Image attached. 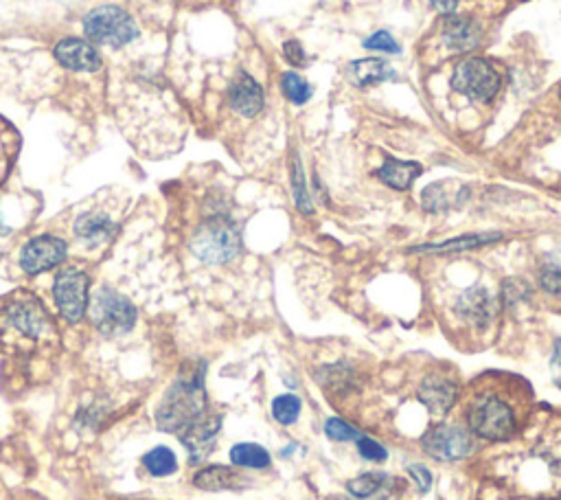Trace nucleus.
I'll use <instances>...</instances> for the list:
<instances>
[{
    "instance_id": "nucleus-36",
    "label": "nucleus",
    "mask_w": 561,
    "mask_h": 500,
    "mask_svg": "<svg viewBox=\"0 0 561 500\" xmlns=\"http://www.w3.org/2000/svg\"><path fill=\"white\" fill-rule=\"evenodd\" d=\"M285 58L290 60V64L294 66H301L305 62V53H303V47L296 40H290V42H285Z\"/></svg>"
},
{
    "instance_id": "nucleus-15",
    "label": "nucleus",
    "mask_w": 561,
    "mask_h": 500,
    "mask_svg": "<svg viewBox=\"0 0 561 500\" xmlns=\"http://www.w3.org/2000/svg\"><path fill=\"white\" fill-rule=\"evenodd\" d=\"M55 58L68 71L95 73L101 68V55L93 42L79 38H64L55 44Z\"/></svg>"
},
{
    "instance_id": "nucleus-40",
    "label": "nucleus",
    "mask_w": 561,
    "mask_h": 500,
    "mask_svg": "<svg viewBox=\"0 0 561 500\" xmlns=\"http://www.w3.org/2000/svg\"><path fill=\"white\" fill-rule=\"evenodd\" d=\"M542 500H561V496H555V498H542Z\"/></svg>"
},
{
    "instance_id": "nucleus-24",
    "label": "nucleus",
    "mask_w": 561,
    "mask_h": 500,
    "mask_svg": "<svg viewBox=\"0 0 561 500\" xmlns=\"http://www.w3.org/2000/svg\"><path fill=\"white\" fill-rule=\"evenodd\" d=\"M143 465L152 476H169L178 470V459H176L174 450L158 446L145 454Z\"/></svg>"
},
{
    "instance_id": "nucleus-16",
    "label": "nucleus",
    "mask_w": 561,
    "mask_h": 500,
    "mask_svg": "<svg viewBox=\"0 0 561 500\" xmlns=\"http://www.w3.org/2000/svg\"><path fill=\"white\" fill-rule=\"evenodd\" d=\"M228 104L237 115L253 119L263 110L266 97H263V88L255 77H250L246 71H237L231 86H228Z\"/></svg>"
},
{
    "instance_id": "nucleus-4",
    "label": "nucleus",
    "mask_w": 561,
    "mask_h": 500,
    "mask_svg": "<svg viewBox=\"0 0 561 500\" xmlns=\"http://www.w3.org/2000/svg\"><path fill=\"white\" fill-rule=\"evenodd\" d=\"M467 424L478 437L487 441H509L518 433L515 406L498 391H480L467 406Z\"/></svg>"
},
{
    "instance_id": "nucleus-6",
    "label": "nucleus",
    "mask_w": 561,
    "mask_h": 500,
    "mask_svg": "<svg viewBox=\"0 0 561 500\" xmlns=\"http://www.w3.org/2000/svg\"><path fill=\"white\" fill-rule=\"evenodd\" d=\"M90 321L99 329L103 336L117 338L128 334L136 323V308L130 299L110 288H101L93 305H90Z\"/></svg>"
},
{
    "instance_id": "nucleus-19",
    "label": "nucleus",
    "mask_w": 561,
    "mask_h": 500,
    "mask_svg": "<svg viewBox=\"0 0 561 500\" xmlns=\"http://www.w3.org/2000/svg\"><path fill=\"white\" fill-rule=\"evenodd\" d=\"M421 165L412 163V161H397V158H386L384 165L380 167V180L384 185H388L391 189L397 191H408L412 187V183L421 176Z\"/></svg>"
},
{
    "instance_id": "nucleus-25",
    "label": "nucleus",
    "mask_w": 561,
    "mask_h": 500,
    "mask_svg": "<svg viewBox=\"0 0 561 500\" xmlns=\"http://www.w3.org/2000/svg\"><path fill=\"white\" fill-rule=\"evenodd\" d=\"M301 406L303 404L296 395H292V393L279 395V397H274V402H272V417L277 419L281 426H290L296 422V419H299Z\"/></svg>"
},
{
    "instance_id": "nucleus-7",
    "label": "nucleus",
    "mask_w": 561,
    "mask_h": 500,
    "mask_svg": "<svg viewBox=\"0 0 561 500\" xmlns=\"http://www.w3.org/2000/svg\"><path fill=\"white\" fill-rule=\"evenodd\" d=\"M452 88L472 101H483V104H487V101H491L500 93L502 77L498 68L489 60L467 58L465 62L456 66L452 75Z\"/></svg>"
},
{
    "instance_id": "nucleus-3",
    "label": "nucleus",
    "mask_w": 561,
    "mask_h": 500,
    "mask_svg": "<svg viewBox=\"0 0 561 500\" xmlns=\"http://www.w3.org/2000/svg\"><path fill=\"white\" fill-rule=\"evenodd\" d=\"M189 248L206 266H224L242 250V231L226 213L215 211L196 226Z\"/></svg>"
},
{
    "instance_id": "nucleus-31",
    "label": "nucleus",
    "mask_w": 561,
    "mask_h": 500,
    "mask_svg": "<svg viewBox=\"0 0 561 500\" xmlns=\"http://www.w3.org/2000/svg\"><path fill=\"white\" fill-rule=\"evenodd\" d=\"M529 286H526L524 281H518V279H509L502 283V292H500V299L502 303L507 305V308H515V305L522 303L529 299Z\"/></svg>"
},
{
    "instance_id": "nucleus-28",
    "label": "nucleus",
    "mask_w": 561,
    "mask_h": 500,
    "mask_svg": "<svg viewBox=\"0 0 561 500\" xmlns=\"http://www.w3.org/2000/svg\"><path fill=\"white\" fill-rule=\"evenodd\" d=\"M281 90H283V95L296 106L307 104V99L312 97V86H309L305 79L296 73H283Z\"/></svg>"
},
{
    "instance_id": "nucleus-37",
    "label": "nucleus",
    "mask_w": 561,
    "mask_h": 500,
    "mask_svg": "<svg viewBox=\"0 0 561 500\" xmlns=\"http://www.w3.org/2000/svg\"><path fill=\"white\" fill-rule=\"evenodd\" d=\"M551 371H553V382L561 389V340L555 343L553 358H551Z\"/></svg>"
},
{
    "instance_id": "nucleus-12",
    "label": "nucleus",
    "mask_w": 561,
    "mask_h": 500,
    "mask_svg": "<svg viewBox=\"0 0 561 500\" xmlns=\"http://www.w3.org/2000/svg\"><path fill=\"white\" fill-rule=\"evenodd\" d=\"M220 428H222V417L206 413L204 417L198 419V422H193L178 435L182 446L187 448L189 461L193 465L202 463L215 450V441L217 435H220Z\"/></svg>"
},
{
    "instance_id": "nucleus-26",
    "label": "nucleus",
    "mask_w": 561,
    "mask_h": 500,
    "mask_svg": "<svg viewBox=\"0 0 561 500\" xmlns=\"http://www.w3.org/2000/svg\"><path fill=\"white\" fill-rule=\"evenodd\" d=\"M18 145H20V136L18 132L11 128V125L0 117V176H3L9 163L14 161V156L18 152Z\"/></svg>"
},
{
    "instance_id": "nucleus-18",
    "label": "nucleus",
    "mask_w": 561,
    "mask_h": 500,
    "mask_svg": "<svg viewBox=\"0 0 561 500\" xmlns=\"http://www.w3.org/2000/svg\"><path fill=\"white\" fill-rule=\"evenodd\" d=\"M244 483V476L228 465H209L193 476V485L206 492H222V490H237Z\"/></svg>"
},
{
    "instance_id": "nucleus-32",
    "label": "nucleus",
    "mask_w": 561,
    "mask_h": 500,
    "mask_svg": "<svg viewBox=\"0 0 561 500\" xmlns=\"http://www.w3.org/2000/svg\"><path fill=\"white\" fill-rule=\"evenodd\" d=\"M325 433H327L329 439H334V441H358L362 437L358 428H353L351 424L342 422V419H338V417L327 419Z\"/></svg>"
},
{
    "instance_id": "nucleus-2",
    "label": "nucleus",
    "mask_w": 561,
    "mask_h": 500,
    "mask_svg": "<svg viewBox=\"0 0 561 500\" xmlns=\"http://www.w3.org/2000/svg\"><path fill=\"white\" fill-rule=\"evenodd\" d=\"M206 413V391H204V367L198 371L180 375L174 386L160 402L156 411V424L165 433L180 435L182 430L198 422Z\"/></svg>"
},
{
    "instance_id": "nucleus-20",
    "label": "nucleus",
    "mask_w": 561,
    "mask_h": 500,
    "mask_svg": "<svg viewBox=\"0 0 561 500\" xmlns=\"http://www.w3.org/2000/svg\"><path fill=\"white\" fill-rule=\"evenodd\" d=\"M502 240L500 233H472V235H461L454 240L441 242V244H426L410 248V253H461V250H474L483 248L489 244H496Z\"/></svg>"
},
{
    "instance_id": "nucleus-11",
    "label": "nucleus",
    "mask_w": 561,
    "mask_h": 500,
    "mask_svg": "<svg viewBox=\"0 0 561 500\" xmlns=\"http://www.w3.org/2000/svg\"><path fill=\"white\" fill-rule=\"evenodd\" d=\"M461 395V384L452 375L445 371H432L423 378L419 386V402L428 408L432 415H445L452 411V406L456 404Z\"/></svg>"
},
{
    "instance_id": "nucleus-9",
    "label": "nucleus",
    "mask_w": 561,
    "mask_h": 500,
    "mask_svg": "<svg viewBox=\"0 0 561 500\" xmlns=\"http://www.w3.org/2000/svg\"><path fill=\"white\" fill-rule=\"evenodd\" d=\"M421 448L437 461H461L474 450V439L461 426H437L421 437Z\"/></svg>"
},
{
    "instance_id": "nucleus-34",
    "label": "nucleus",
    "mask_w": 561,
    "mask_h": 500,
    "mask_svg": "<svg viewBox=\"0 0 561 500\" xmlns=\"http://www.w3.org/2000/svg\"><path fill=\"white\" fill-rule=\"evenodd\" d=\"M358 452H360V457L362 459H366V461H386V457H388V452H386V448L382 446V443H377L375 439H371V437H360L358 441Z\"/></svg>"
},
{
    "instance_id": "nucleus-8",
    "label": "nucleus",
    "mask_w": 561,
    "mask_h": 500,
    "mask_svg": "<svg viewBox=\"0 0 561 500\" xmlns=\"http://www.w3.org/2000/svg\"><path fill=\"white\" fill-rule=\"evenodd\" d=\"M88 286L90 279L84 270L64 268L57 272L53 283V299L57 310L68 323H79L88 308Z\"/></svg>"
},
{
    "instance_id": "nucleus-1",
    "label": "nucleus",
    "mask_w": 561,
    "mask_h": 500,
    "mask_svg": "<svg viewBox=\"0 0 561 500\" xmlns=\"http://www.w3.org/2000/svg\"><path fill=\"white\" fill-rule=\"evenodd\" d=\"M51 318L40 299L29 292H14L0 299V345L27 349L51 332Z\"/></svg>"
},
{
    "instance_id": "nucleus-13",
    "label": "nucleus",
    "mask_w": 561,
    "mask_h": 500,
    "mask_svg": "<svg viewBox=\"0 0 561 500\" xmlns=\"http://www.w3.org/2000/svg\"><path fill=\"white\" fill-rule=\"evenodd\" d=\"M441 40L452 53L472 51L483 42V25L472 16L448 14L441 25Z\"/></svg>"
},
{
    "instance_id": "nucleus-30",
    "label": "nucleus",
    "mask_w": 561,
    "mask_h": 500,
    "mask_svg": "<svg viewBox=\"0 0 561 500\" xmlns=\"http://www.w3.org/2000/svg\"><path fill=\"white\" fill-rule=\"evenodd\" d=\"M540 286L553 297H561V261H546L540 270Z\"/></svg>"
},
{
    "instance_id": "nucleus-5",
    "label": "nucleus",
    "mask_w": 561,
    "mask_h": 500,
    "mask_svg": "<svg viewBox=\"0 0 561 500\" xmlns=\"http://www.w3.org/2000/svg\"><path fill=\"white\" fill-rule=\"evenodd\" d=\"M84 33L88 42L121 49L134 38H139V27H136L128 11H123L117 5H103L90 11L84 18Z\"/></svg>"
},
{
    "instance_id": "nucleus-23",
    "label": "nucleus",
    "mask_w": 561,
    "mask_h": 500,
    "mask_svg": "<svg viewBox=\"0 0 561 500\" xmlns=\"http://www.w3.org/2000/svg\"><path fill=\"white\" fill-rule=\"evenodd\" d=\"M231 461L237 468L248 470H266L270 465V454L259 443H237L231 450Z\"/></svg>"
},
{
    "instance_id": "nucleus-22",
    "label": "nucleus",
    "mask_w": 561,
    "mask_h": 500,
    "mask_svg": "<svg viewBox=\"0 0 561 500\" xmlns=\"http://www.w3.org/2000/svg\"><path fill=\"white\" fill-rule=\"evenodd\" d=\"M393 483H397V479H393V476H388L384 472H366V474H360L358 479L349 481L347 490L351 492V496L362 500V498L382 494L384 490H388V487H393Z\"/></svg>"
},
{
    "instance_id": "nucleus-33",
    "label": "nucleus",
    "mask_w": 561,
    "mask_h": 500,
    "mask_svg": "<svg viewBox=\"0 0 561 500\" xmlns=\"http://www.w3.org/2000/svg\"><path fill=\"white\" fill-rule=\"evenodd\" d=\"M364 47L371 49V51H384V53H399V51H402L399 42L388 31L373 33L371 38L364 40Z\"/></svg>"
},
{
    "instance_id": "nucleus-17",
    "label": "nucleus",
    "mask_w": 561,
    "mask_h": 500,
    "mask_svg": "<svg viewBox=\"0 0 561 500\" xmlns=\"http://www.w3.org/2000/svg\"><path fill=\"white\" fill-rule=\"evenodd\" d=\"M454 310L469 325L487 327L491 323V318H494V314H496V301H494V297H491L487 288L474 286L461 294Z\"/></svg>"
},
{
    "instance_id": "nucleus-38",
    "label": "nucleus",
    "mask_w": 561,
    "mask_h": 500,
    "mask_svg": "<svg viewBox=\"0 0 561 500\" xmlns=\"http://www.w3.org/2000/svg\"><path fill=\"white\" fill-rule=\"evenodd\" d=\"M463 3V0H430V5L437 9V11H441V14H454L456 11V7H459Z\"/></svg>"
},
{
    "instance_id": "nucleus-14",
    "label": "nucleus",
    "mask_w": 561,
    "mask_h": 500,
    "mask_svg": "<svg viewBox=\"0 0 561 500\" xmlns=\"http://www.w3.org/2000/svg\"><path fill=\"white\" fill-rule=\"evenodd\" d=\"M75 240L79 244H84L86 248H99L103 244H108L114 233H117V222L110 213L103 209H88L86 213L77 215V220L73 224Z\"/></svg>"
},
{
    "instance_id": "nucleus-35",
    "label": "nucleus",
    "mask_w": 561,
    "mask_h": 500,
    "mask_svg": "<svg viewBox=\"0 0 561 500\" xmlns=\"http://www.w3.org/2000/svg\"><path fill=\"white\" fill-rule=\"evenodd\" d=\"M408 474L412 476V481L419 485L421 492H428L432 487V472L426 468V465H408Z\"/></svg>"
},
{
    "instance_id": "nucleus-10",
    "label": "nucleus",
    "mask_w": 561,
    "mask_h": 500,
    "mask_svg": "<svg viewBox=\"0 0 561 500\" xmlns=\"http://www.w3.org/2000/svg\"><path fill=\"white\" fill-rule=\"evenodd\" d=\"M68 244L62 237L53 235H40L33 237L31 242L25 244L20 253V268L27 272V275H40V272H47L51 268H57L66 259Z\"/></svg>"
},
{
    "instance_id": "nucleus-39",
    "label": "nucleus",
    "mask_w": 561,
    "mask_h": 500,
    "mask_svg": "<svg viewBox=\"0 0 561 500\" xmlns=\"http://www.w3.org/2000/svg\"><path fill=\"white\" fill-rule=\"evenodd\" d=\"M5 233H7V229H5V224H3V222H0V237H3Z\"/></svg>"
},
{
    "instance_id": "nucleus-27",
    "label": "nucleus",
    "mask_w": 561,
    "mask_h": 500,
    "mask_svg": "<svg viewBox=\"0 0 561 500\" xmlns=\"http://www.w3.org/2000/svg\"><path fill=\"white\" fill-rule=\"evenodd\" d=\"M423 209L428 213H443L450 209V183H434L423 189Z\"/></svg>"
},
{
    "instance_id": "nucleus-29",
    "label": "nucleus",
    "mask_w": 561,
    "mask_h": 500,
    "mask_svg": "<svg viewBox=\"0 0 561 500\" xmlns=\"http://www.w3.org/2000/svg\"><path fill=\"white\" fill-rule=\"evenodd\" d=\"M292 189H294V200H296V207H299V211L303 215H312L314 204H312V198H309V193H307L303 167H301L299 158H294V161H292Z\"/></svg>"
},
{
    "instance_id": "nucleus-21",
    "label": "nucleus",
    "mask_w": 561,
    "mask_h": 500,
    "mask_svg": "<svg viewBox=\"0 0 561 500\" xmlns=\"http://www.w3.org/2000/svg\"><path fill=\"white\" fill-rule=\"evenodd\" d=\"M349 73L358 86H375L395 77V71L380 58H364L351 62Z\"/></svg>"
}]
</instances>
